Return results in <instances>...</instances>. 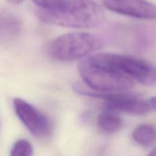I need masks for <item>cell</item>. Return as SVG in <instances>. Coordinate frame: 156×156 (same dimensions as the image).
<instances>
[{
    "label": "cell",
    "mask_w": 156,
    "mask_h": 156,
    "mask_svg": "<svg viewBox=\"0 0 156 156\" xmlns=\"http://www.w3.org/2000/svg\"><path fill=\"white\" fill-rule=\"evenodd\" d=\"M103 46L101 38L93 34L73 32L60 35L50 41L47 53L55 60L69 62L94 53Z\"/></svg>",
    "instance_id": "cell-3"
},
{
    "label": "cell",
    "mask_w": 156,
    "mask_h": 156,
    "mask_svg": "<svg viewBox=\"0 0 156 156\" xmlns=\"http://www.w3.org/2000/svg\"><path fill=\"white\" fill-rule=\"evenodd\" d=\"M22 30L20 18L9 11H0V45L7 46L16 41Z\"/></svg>",
    "instance_id": "cell-8"
},
{
    "label": "cell",
    "mask_w": 156,
    "mask_h": 156,
    "mask_svg": "<svg viewBox=\"0 0 156 156\" xmlns=\"http://www.w3.org/2000/svg\"><path fill=\"white\" fill-rule=\"evenodd\" d=\"M78 70L84 82L96 92H123L135 83L129 76L95 62L90 56L79 62Z\"/></svg>",
    "instance_id": "cell-2"
},
{
    "label": "cell",
    "mask_w": 156,
    "mask_h": 156,
    "mask_svg": "<svg viewBox=\"0 0 156 156\" xmlns=\"http://www.w3.org/2000/svg\"><path fill=\"white\" fill-rule=\"evenodd\" d=\"M13 107L17 117L32 135L38 138L51 135L53 123L45 114L20 98L13 99Z\"/></svg>",
    "instance_id": "cell-6"
},
{
    "label": "cell",
    "mask_w": 156,
    "mask_h": 156,
    "mask_svg": "<svg viewBox=\"0 0 156 156\" xmlns=\"http://www.w3.org/2000/svg\"><path fill=\"white\" fill-rule=\"evenodd\" d=\"M36 15L42 22L73 28H94L105 20L103 10L93 0H67L59 9H38Z\"/></svg>",
    "instance_id": "cell-1"
},
{
    "label": "cell",
    "mask_w": 156,
    "mask_h": 156,
    "mask_svg": "<svg viewBox=\"0 0 156 156\" xmlns=\"http://www.w3.org/2000/svg\"><path fill=\"white\" fill-rule=\"evenodd\" d=\"M108 10L142 20H156V5L147 0H102Z\"/></svg>",
    "instance_id": "cell-7"
},
{
    "label": "cell",
    "mask_w": 156,
    "mask_h": 156,
    "mask_svg": "<svg viewBox=\"0 0 156 156\" xmlns=\"http://www.w3.org/2000/svg\"><path fill=\"white\" fill-rule=\"evenodd\" d=\"M149 105H150V106H151V108L156 109V96L152 98L149 100Z\"/></svg>",
    "instance_id": "cell-13"
},
{
    "label": "cell",
    "mask_w": 156,
    "mask_h": 156,
    "mask_svg": "<svg viewBox=\"0 0 156 156\" xmlns=\"http://www.w3.org/2000/svg\"><path fill=\"white\" fill-rule=\"evenodd\" d=\"M40 9L53 10L60 8L67 0H32Z\"/></svg>",
    "instance_id": "cell-12"
},
{
    "label": "cell",
    "mask_w": 156,
    "mask_h": 156,
    "mask_svg": "<svg viewBox=\"0 0 156 156\" xmlns=\"http://www.w3.org/2000/svg\"><path fill=\"white\" fill-rule=\"evenodd\" d=\"M33 153L31 143L26 140H19L12 146L10 156H33Z\"/></svg>",
    "instance_id": "cell-11"
},
{
    "label": "cell",
    "mask_w": 156,
    "mask_h": 156,
    "mask_svg": "<svg viewBox=\"0 0 156 156\" xmlns=\"http://www.w3.org/2000/svg\"><path fill=\"white\" fill-rule=\"evenodd\" d=\"M132 136L137 144L143 147H148L155 141L156 132L152 125L142 124L135 128Z\"/></svg>",
    "instance_id": "cell-10"
},
{
    "label": "cell",
    "mask_w": 156,
    "mask_h": 156,
    "mask_svg": "<svg viewBox=\"0 0 156 156\" xmlns=\"http://www.w3.org/2000/svg\"><path fill=\"white\" fill-rule=\"evenodd\" d=\"M8 2H9V3H11V4H20V3L22 2L24 0H7Z\"/></svg>",
    "instance_id": "cell-14"
},
{
    "label": "cell",
    "mask_w": 156,
    "mask_h": 156,
    "mask_svg": "<svg viewBox=\"0 0 156 156\" xmlns=\"http://www.w3.org/2000/svg\"><path fill=\"white\" fill-rule=\"evenodd\" d=\"M79 94L102 99L105 102V110L114 112H123L133 115H145L151 109L149 102L131 93L113 92L101 93L82 88H75Z\"/></svg>",
    "instance_id": "cell-5"
},
{
    "label": "cell",
    "mask_w": 156,
    "mask_h": 156,
    "mask_svg": "<svg viewBox=\"0 0 156 156\" xmlns=\"http://www.w3.org/2000/svg\"><path fill=\"white\" fill-rule=\"evenodd\" d=\"M148 156H156V147L154 149H152V152L149 154Z\"/></svg>",
    "instance_id": "cell-15"
},
{
    "label": "cell",
    "mask_w": 156,
    "mask_h": 156,
    "mask_svg": "<svg viewBox=\"0 0 156 156\" xmlns=\"http://www.w3.org/2000/svg\"><path fill=\"white\" fill-rule=\"evenodd\" d=\"M123 120L116 112L104 110L97 118V125L101 132L114 134L123 127Z\"/></svg>",
    "instance_id": "cell-9"
},
{
    "label": "cell",
    "mask_w": 156,
    "mask_h": 156,
    "mask_svg": "<svg viewBox=\"0 0 156 156\" xmlns=\"http://www.w3.org/2000/svg\"><path fill=\"white\" fill-rule=\"evenodd\" d=\"M90 57L95 62L109 66L147 86L156 85V66L135 56L111 53H99Z\"/></svg>",
    "instance_id": "cell-4"
}]
</instances>
